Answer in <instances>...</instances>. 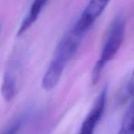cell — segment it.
Wrapping results in <instances>:
<instances>
[{
	"mask_svg": "<svg viewBox=\"0 0 134 134\" xmlns=\"http://www.w3.org/2000/svg\"><path fill=\"white\" fill-rule=\"evenodd\" d=\"M81 40L82 36L77 35L72 29L61 39L42 79V87L44 90H51L58 85L65 66L77 54Z\"/></svg>",
	"mask_w": 134,
	"mask_h": 134,
	"instance_id": "6da1fadb",
	"label": "cell"
},
{
	"mask_svg": "<svg viewBox=\"0 0 134 134\" xmlns=\"http://www.w3.org/2000/svg\"><path fill=\"white\" fill-rule=\"evenodd\" d=\"M125 22L121 17H116L111 23L107 37L103 45L99 59L96 62L92 74V81L96 85L101 76L106 64L112 60L119 51L125 36Z\"/></svg>",
	"mask_w": 134,
	"mask_h": 134,
	"instance_id": "7a4b0ae2",
	"label": "cell"
},
{
	"mask_svg": "<svg viewBox=\"0 0 134 134\" xmlns=\"http://www.w3.org/2000/svg\"><path fill=\"white\" fill-rule=\"evenodd\" d=\"M110 0H90L72 29L79 36H84L103 14Z\"/></svg>",
	"mask_w": 134,
	"mask_h": 134,
	"instance_id": "3957f363",
	"label": "cell"
},
{
	"mask_svg": "<svg viewBox=\"0 0 134 134\" xmlns=\"http://www.w3.org/2000/svg\"><path fill=\"white\" fill-rule=\"evenodd\" d=\"M18 56L14 54L9 61L5 71L1 86V93L7 102L11 101L16 96L18 90V76L21 71V62Z\"/></svg>",
	"mask_w": 134,
	"mask_h": 134,
	"instance_id": "277c9868",
	"label": "cell"
},
{
	"mask_svg": "<svg viewBox=\"0 0 134 134\" xmlns=\"http://www.w3.org/2000/svg\"><path fill=\"white\" fill-rule=\"evenodd\" d=\"M107 88H104L99 95L92 109L84 121L79 134H93L95 128L100 120L106 105Z\"/></svg>",
	"mask_w": 134,
	"mask_h": 134,
	"instance_id": "5b68a950",
	"label": "cell"
},
{
	"mask_svg": "<svg viewBox=\"0 0 134 134\" xmlns=\"http://www.w3.org/2000/svg\"><path fill=\"white\" fill-rule=\"evenodd\" d=\"M47 3L48 0H33V3H32L29 10L19 26L17 33L18 36L23 35L32 26Z\"/></svg>",
	"mask_w": 134,
	"mask_h": 134,
	"instance_id": "8992f818",
	"label": "cell"
},
{
	"mask_svg": "<svg viewBox=\"0 0 134 134\" xmlns=\"http://www.w3.org/2000/svg\"><path fill=\"white\" fill-rule=\"evenodd\" d=\"M118 134H134V102L125 113Z\"/></svg>",
	"mask_w": 134,
	"mask_h": 134,
	"instance_id": "52a82bcc",
	"label": "cell"
},
{
	"mask_svg": "<svg viewBox=\"0 0 134 134\" xmlns=\"http://www.w3.org/2000/svg\"><path fill=\"white\" fill-rule=\"evenodd\" d=\"M21 124L20 122H17L15 123L14 125H11L10 127H9L7 130H5L2 134H16L17 132L18 131L19 129V127H20Z\"/></svg>",
	"mask_w": 134,
	"mask_h": 134,
	"instance_id": "ba28073f",
	"label": "cell"
},
{
	"mask_svg": "<svg viewBox=\"0 0 134 134\" xmlns=\"http://www.w3.org/2000/svg\"><path fill=\"white\" fill-rule=\"evenodd\" d=\"M128 92L131 96H134V70L132 73V75H131V77L128 85Z\"/></svg>",
	"mask_w": 134,
	"mask_h": 134,
	"instance_id": "9c48e42d",
	"label": "cell"
},
{
	"mask_svg": "<svg viewBox=\"0 0 134 134\" xmlns=\"http://www.w3.org/2000/svg\"><path fill=\"white\" fill-rule=\"evenodd\" d=\"M0 32H1V25H0Z\"/></svg>",
	"mask_w": 134,
	"mask_h": 134,
	"instance_id": "30bf717a",
	"label": "cell"
}]
</instances>
